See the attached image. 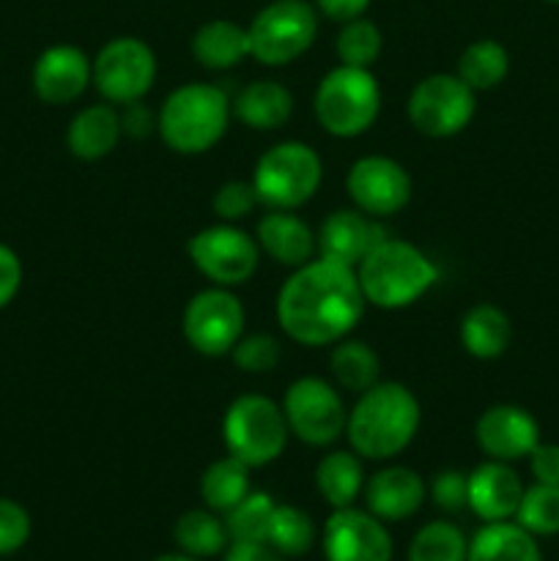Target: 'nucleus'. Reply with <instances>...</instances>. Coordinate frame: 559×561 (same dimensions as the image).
<instances>
[{"instance_id": "1", "label": "nucleus", "mask_w": 559, "mask_h": 561, "mask_svg": "<svg viewBox=\"0 0 559 561\" xmlns=\"http://www.w3.org/2000/svg\"><path fill=\"white\" fill-rule=\"evenodd\" d=\"M365 307L354 268L316 255L290 272L280 288L274 312L285 337L305 348H323L351 337Z\"/></svg>"}, {"instance_id": "2", "label": "nucleus", "mask_w": 559, "mask_h": 561, "mask_svg": "<svg viewBox=\"0 0 559 561\" xmlns=\"http://www.w3.org/2000/svg\"><path fill=\"white\" fill-rule=\"evenodd\" d=\"M420 422V400L406 383L378 381L367 392L356 394L354 409H349L345 438L362 460L384 463L409 449Z\"/></svg>"}, {"instance_id": "3", "label": "nucleus", "mask_w": 559, "mask_h": 561, "mask_svg": "<svg viewBox=\"0 0 559 561\" xmlns=\"http://www.w3.org/2000/svg\"><path fill=\"white\" fill-rule=\"evenodd\" d=\"M233 118V102L214 82H184L164 96L157 110V135L184 157H197L217 146Z\"/></svg>"}, {"instance_id": "4", "label": "nucleus", "mask_w": 559, "mask_h": 561, "mask_svg": "<svg viewBox=\"0 0 559 561\" xmlns=\"http://www.w3.org/2000/svg\"><path fill=\"white\" fill-rule=\"evenodd\" d=\"M365 301L378 310H406L438 283V268L420 247L387 239L354 268Z\"/></svg>"}, {"instance_id": "5", "label": "nucleus", "mask_w": 559, "mask_h": 561, "mask_svg": "<svg viewBox=\"0 0 559 561\" xmlns=\"http://www.w3.org/2000/svg\"><path fill=\"white\" fill-rule=\"evenodd\" d=\"M312 113L327 135L354 140L376 124L381 113V85L370 69L338 64L318 80Z\"/></svg>"}, {"instance_id": "6", "label": "nucleus", "mask_w": 559, "mask_h": 561, "mask_svg": "<svg viewBox=\"0 0 559 561\" xmlns=\"http://www.w3.org/2000/svg\"><path fill=\"white\" fill-rule=\"evenodd\" d=\"M250 181L263 208L296 211L321 190L323 159L301 140L274 142L258 157Z\"/></svg>"}, {"instance_id": "7", "label": "nucleus", "mask_w": 559, "mask_h": 561, "mask_svg": "<svg viewBox=\"0 0 559 561\" xmlns=\"http://www.w3.org/2000/svg\"><path fill=\"white\" fill-rule=\"evenodd\" d=\"M288 438L283 405L266 394H239L223 416L225 449L250 469L274 463L288 447Z\"/></svg>"}, {"instance_id": "8", "label": "nucleus", "mask_w": 559, "mask_h": 561, "mask_svg": "<svg viewBox=\"0 0 559 561\" xmlns=\"http://www.w3.org/2000/svg\"><path fill=\"white\" fill-rule=\"evenodd\" d=\"M318 25L321 14L307 0H272L247 25L250 58L274 69L294 64L316 44Z\"/></svg>"}, {"instance_id": "9", "label": "nucleus", "mask_w": 559, "mask_h": 561, "mask_svg": "<svg viewBox=\"0 0 559 561\" xmlns=\"http://www.w3.org/2000/svg\"><path fill=\"white\" fill-rule=\"evenodd\" d=\"M283 414L290 436L307 447H332L345 436L349 409L343 392L318 376H301L283 394Z\"/></svg>"}, {"instance_id": "10", "label": "nucleus", "mask_w": 559, "mask_h": 561, "mask_svg": "<svg viewBox=\"0 0 559 561\" xmlns=\"http://www.w3.org/2000/svg\"><path fill=\"white\" fill-rule=\"evenodd\" d=\"M477 113V93L449 71H436L427 75L411 88L409 102H406V115L409 124L420 135L444 140L455 137L471 124Z\"/></svg>"}, {"instance_id": "11", "label": "nucleus", "mask_w": 559, "mask_h": 561, "mask_svg": "<svg viewBox=\"0 0 559 561\" xmlns=\"http://www.w3.org/2000/svg\"><path fill=\"white\" fill-rule=\"evenodd\" d=\"M186 252H190L192 266L219 288H239L250 283L261 266V247L255 236L230 222L197 230L186 244Z\"/></svg>"}, {"instance_id": "12", "label": "nucleus", "mask_w": 559, "mask_h": 561, "mask_svg": "<svg viewBox=\"0 0 559 561\" xmlns=\"http://www.w3.org/2000/svg\"><path fill=\"white\" fill-rule=\"evenodd\" d=\"M247 327V312L233 288L212 285L197 290L184 307L181 332L186 345L201 356H230Z\"/></svg>"}, {"instance_id": "13", "label": "nucleus", "mask_w": 559, "mask_h": 561, "mask_svg": "<svg viewBox=\"0 0 559 561\" xmlns=\"http://www.w3.org/2000/svg\"><path fill=\"white\" fill-rule=\"evenodd\" d=\"M157 71V55L142 38L115 36L93 58V88L104 102L121 107L146 99Z\"/></svg>"}, {"instance_id": "14", "label": "nucleus", "mask_w": 559, "mask_h": 561, "mask_svg": "<svg viewBox=\"0 0 559 561\" xmlns=\"http://www.w3.org/2000/svg\"><path fill=\"white\" fill-rule=\"evenodd\" d=\"M345 190L360 211L387 219L409 206L411 175L398 159L384 157V153H367L349 168Z\"/></svg>"}, {"instance_id": "15", "label": "nucleus", "mask_w": 559, "mask_h": 561, "mask_svg": "<svg viewBox=\"0 0 559 561\" xmlns=\"http://www.w3.org/2000/svg\"><path fill=\"white\" fill-rule=\"evenodd\" d=\"M327 561H392V537L384 520L367 510L343 507L323 526Z\"/></svg>"}, {"instance_id": "16", "label": "nucleus", "mask_w": 559, "mask_h": 561, "mask_svg": "<svg viewBox=\"0 0 559 561\" xmlns=\"http://www.w3.org/2000/svg\"><path fill=\"white\" fill-rule=\"evenodd\" d=\"M475 442L488 460L515 463L540 444V425L524 405L497 403L477 416Z\"/></svg>"}, {"instance_id": "17", "label": "nucleus", "mask_w": 559, "mask_h": 561, "mask_svg": "<svg viewBox=\"0 0 559 561\" xmlns=\"http://www.w3.org/2000/svg\"><path fill=\"white\" fill-rule=\"evenodd\" d=\"M31 85L49 107L77 102L93 85V58L75 44H53L33 64Z\"/></svg>"}, {"instance_id": "18", "label": "nucleus", "mask_w": 559, "mask_h": 561, "mask_svg": "<svg viewBox=\"0 0 559 561\" xmlns=\"http://www.w3.org/2000/svg\"><path fill=\"white\" fill-rule=\"evenodd\" d=\"M387 236V228L378 217H370L356 206L338 208L318 228V255L356 268Z\"/></svg>"}, {"instance_id": "19", "label": "nucleus", "mask_w": 559, "mask_h": 561, "mask_svg": "<svg viewBox=\"0 0 559 561\" xmlns=\"http://www.w3.org/2000/svg\"><path fill=\"white\" fill-rule=\"evenodd\" d=\"M367 513L376 515L384 524H400L420 513L427 499V482L420 471L409 466H384L365 480L362 491Z\"/></svg>"}, {"instance_id": "20", "label": "nucleus", "mask_w": 559, "mask_h": 561, "mask_svg": "<svg viewBox=\"0 0 559 561\" xmlns=\"http://www.w3.org/2000/svg\"><path fill=\"white\" fill-rule=\"evenodd\" d=\"M524 491L518 471L502 460H486L469 471V510L486 524L513 520Z\"/></svg>"}, {"instance_id": "21", "label": "nucleus", "mask_w": 559, "mask_h": 561, "mask_svg": "<svg viewBox=\"0 0 559 561\" xmlns=\"http://www.w3.org/2000/svg\"><path fill=\"white\" fill-rule=\"evenodd\" d=\"M255 241L261 247V255L272 257L277 266L290 268V272L318 255L316 233L294 211L266 208V214L255 225Z\"/></svg>"}, {"instance_id": "22", "label": "nucleus", "mask_w": 559, "mask_h": 561, "mask_svg": "<svg viewBox=\"0 0 559 561\" xmlns=\"http://www.w3.org/2000/svg\"><path fill=\"white\" fill-rule=\"evenodd\" d=\"M121 137H124V131H121L118 107L102 102L82 107L69 121L66 146H69L71 157L82 159V162H99V159L110 157L118 148Z\"/></svg>"}, {"instance_id": "23", "label": "nucleus", "mask_w": 559, "mask_h": 561, "mask_svg": "<svg viewBox=\"0 0 559 561\" xmlns=\"http://www.w3.org/2000/svg\"><path fill=\"white\" fill-rule=\"evenodd\" d=\"M233 118L252 131H274L294 115V93L277 80H252L233 99Z\"/></svg>"}, {"instance_id": "24", "label": "nucleus", "mask_w": 559, "mask_h": 561, "mask_svg": "<svg viewBox=\"0 0 559 561\" xmlns=\"http://www.w3.org/2000/svg\"><path fill=\"white\" fill-rule=\"evenodd\" d=\"M192 58L208 71H228L250 58V33L233 20H208L192 33Z\"/></svg>"}, {"instance_id": "25", "label": "nucleus", "mask_w": 559, "mask_h": 561, "mask_svg": "<svg viewBox=\"0 0 559 561\" xmlns=\"http://www.w3.org/2000/svg\"><path fill=\"white\" fill-rule=\"evenodd\" d=\"M460 345L469 356L475 359H499L504 351L510 348V340H513V323H510L507 312L497 305H480L469 307L460 318Z\"/></svg>"}, {"instance_id": "26", "label": "nucleus", "mask_w": 559, "mask_h": 561, "mask_svg": "<svg viewBox=\"0 0 559 561\" xmlns=\"http://www.w3.org/2000/svg\"><path fill=\"white\" fill-rule=\"evenodd\" d=\"M365 460L354 449H332L316 466V488L332 510L354 507L365 491Z\"/></svg>"}, {"instance_id": "27", "label": "nucleus", "mask_w": 559, "mask_h": 561, "mask_svg": "<svg viewBox=\"0 0 559 561\" xmlns=\"http://www.w3.org/2000/svg\"><path fill=\"white\" fill-rule=\"evenodd\" d=\"M466 561H543L537 537L515 520L486 524L469 540Z\"/></svg>"}, {"instance_id": "28", "label": "nucleus", "mask_w": 559, "mask_h": 561, "mask_svg": "<svg viewBox=\"0 0 559 561\" xmlns=\"http://www.w3.org/2000/svg\"><path fill=\"white\" fill-rule=\"evenodd\" d=\"M329 370L340 392L362 394L381 381V356L365 340L345 337L332 345Z\"/></svg>"}, {"instance_id": "29", "label": "nucleus", "mask_w": 559, "mask_h": 561, "mask_svg": "<svg viewBox=\"0 0 559 561\" xmlns=\"http://www.w3.org/2000/svg\"><path fill=\"white\" fill-rule=\"evenodd\" d=\"M173 540L179 551L195 559H212L228 551L230 535L225 518L214 510H186L173 526Z\"/></svg>"}, {"instance_id": "30", "label": "nucleus", "mask_w": 559, "mask_h": 561, "mask_svg": "<svg viewBox=\"0 0 559 561\" xmlns=\"http://www.w3.org/2000/svg\"><path fill=\"white\" fill-rule=\"evenodd\" d=\"M250 466L241 463L233 455H225V458L208 463V469L201 477V499L208 510L225 515L228 510H233L247 493L252 491L250 482Z\"/></svg>"}, {"instance_id": "31", "label": "nucleus", "mask_w": 559, "mask_h": 561, "mask_svg": "<svg viewBox=\"0 0 559 561\" xmlns=\"http://www.w3.org/2000/svg\"><path fill=\"white\" fill-rule=\"evenodd\" d=\"M507 71L510 55L504 44H499L497 38H477V42L466 44L458 64H455V75L475 93L493 91L497 85H502Z\"/></svg>"}, {"instance_id": "32", "label": "nucleus", "mask_w": 559, "mask_h": 561, "mask_svg": "<svg viewBox=\"0 0 559 561\" xmlns=\"http://www.w3.org/2000/svg\"><path fill=\"white\" fill-rule=\"evenodd\" d=\"M316 524L305 510L294 507V504H277L269 524L266 542L285 559L305 557L312 546H316Z\"/></svg>"}, {"instance_id": "33", "label": "nucleus", "mask_w": 559, "mask_h": 561, "mask_svg": "<svg viewBox=\"0 0 559 561\" xmlns=\"http://www.w3.org/2000/svg\"><path fill=\"white\" fill-rule=\"evenodd\" d=\"M384 36L378 25L367 16H356L340 25L338 38H334V55L343 66H356V69H373L381 58Z\"/></svg>"}, {"instance_id": "34", "label": "nucleus", "mask_w": 559, "mask_h": 561, "mask_svg": "<svg viewBox=\"0 0 559 561\" xmlns=\"http://www.w3.org/2000/svg\"><path fill=\"white\" fill-rule=\"evenodd\" d=\"M277 502L263 491H250L233 510L223 515L230 542H266L269 524Z\"/></svg>"}, {"instance_id": "35", "label": "nucleus", "mask_w": 559, "mask_h": 561, "mask_svg": "<svg viewBox=\"0 0 559 561\" xmlns=\"http://www.w3.org/2000/svg\"><path fill=\"white\" fill-rule=\"evenodd\" d=\"M469 540L449 520H431L414 535L409 546V561H466Z\"/></svg>"}, {"instance_id": "36", "label": "nucleus", "mask_w": 559, "mask_h": 561, "mask_svg": "<svg viewBox=\"0 0 559 561\" xmlns=\"http://www.w3.org/2000/svg\"><path fill=\"white\" fill-rule=\"evenodd\" d=\"M515 524L524 526L535 537L559 535V485H540L535 482L521 496Z\"/></svg>"}, {"instance_id": "37", "label": "nucleus", "mask_w": 559, "mask_h": 561, "mask_svg": "<svg viewBox=\"0 0 559 561\" xmlns=\"http://www.w3.org/2000/svg\"><path fill=\"white\" fill-rule=\"evenodd\" d=\"M230 359L239 367L241 373L250 376H266L283 359V345L274 334L255 332V334H241L239 343L230 351Z\"/></svg>"}, {"instance_id": "38", "label": "nucleus", "mask_w": 559, "mask_h": 561, "mask_svg": "<svg viewBox=\"0 0 559 561\" xmlns=\"http://www.w3.org/2000/svg\"><path fill=\"white\" fill-rule=\"evenodd\" d=\"M258 206H261V201H258V192L255 186H252V181H225L212 197V208L214 214H217L219 222L230 225L250 217Z\"/></svg>"}, {"instance_id": "39", "label": "nucleus", "mask_w": 559, "mask_h": 561, "mask_svg": "<svg viewBox=\"0 0 559 561\" xmlns=\"http://www.w3.org/2000/svg\"><path fill=\"white\" fill-rule=\"evenodd\" d=\"M427 496L444 513H460V510L469 507V474L458 469L438 471L427 482Z\"/></svg>"}, {"instance_id": "40", "label": "nucleus", "mask_w": 559, "mask_h": 561, "mask_svg": "<svg viewBox=\"0 0 559 561\" xmlns=\"http://www.w3.org/2000/svg\"><path fill=\"white\" fill-rule=\"evenodd\" d=\"M31 515L14 499H0V557H11L31 540Z\"/></svg>"}, {"instance_id": "41", "label": "nucleus", "mask_w": 559, "mask_h": 561, "mask_svg": "<svg viewBox=\"0 0 559 561\" xmlns=\"http://www.w3.org/2000/svg\"><path fill=\"white\" fill-rule=\"evenodd\" d=\"M118 118L121 131H124V137H129V140H146V137H151L153 131H157V113H153L142 99L121 104Z\"/></svg>"}, {"instance_id": "42", "label": "nucleus", "mask_w": 559, "mask_h": 561, "mask_svg": "<svg viewBox=\"0 0 559 561\" xmlns=\"http://www.w3.org/2000/svg\"><path fill=\"white\" fill-rule=\"evenodd\" d=\"M22 288V261L9 244L0 241V310L16 299Z\"/></svg>"}, {"instance_id": "43", "label": "nucleus", "mask_w": 559, "mask_h": 561, "mask_svg": "<svg viewBox=\"0 0 559 561\" xmlns=\"http://www.w3.org/2000/svg\"><path fill=\"white\" fill-rule=\"evenodd\" d=\"M529 471L540 485H559V444H537L529 453Z\"/></svg>"}, {"instance_id": "44", "label": "nucleus", "mask_w": 559, "mask_h": 561, "mask_svg": "<svg viewBox=\"0 0 559 561\" xmlns=\"http://www.w3.org/2000/svg\"><path fill=\"white\" fill-rule=\"evenodd\" d=\"M373 0H312V5L318 9V14L327 16V20L338 22V25H343V22L349 20H356V16H365L367 5H370Z\"/></svg>"}, {"instance_id": "45", "label": "nucleus", "mask_w": 559, "mask_h": 561, "mask_svg": "<svg viewBox=\"0 0 559 561\" xmlns=\"http://www.w3.org/2000/svg\"><path fill=\"white\" fill-rule=\"evenodd\" d=\"M225 561H285L269 542H230Z\"/></svg>"}, {"instance_id": "46", "label": "nucleus", "mask_w": 559, "mask_h": 561, "mask_svg": "<svg viewBox=\"0 0 559 561\" xmlns=\"http://www.w3.org/2000/svg\"><path fill=\"white\" fill-rule=\"evenodd\" d=\"M153 561H201V559H195V557H190V553L179 551V553H162V557H157Z\"/></svg>"}, {"instance_id": "47", "label": "nucleus", "mask_w": 559, "mask_h": 561, "mask_svg": "<svg viewBox=\"0 0 559 561\" xmlns=\"http://www.w3.org/2000/svg\"><path fill=\"white\" fill-rule=\"evenodd\" d=\"M546 3H559V0H546Z\"/></svg>"}]
</instances>
